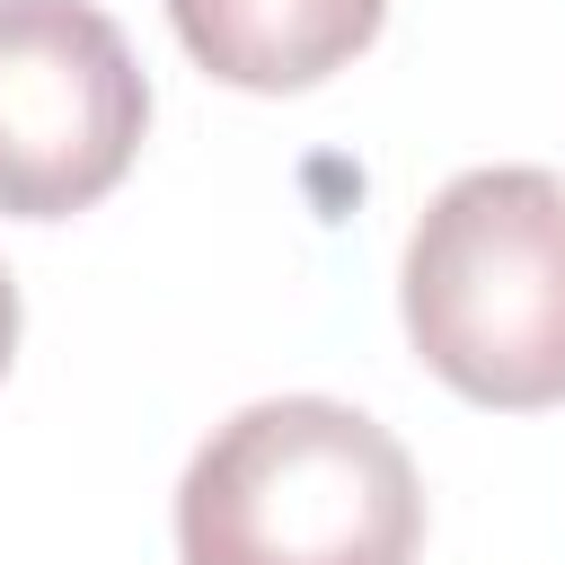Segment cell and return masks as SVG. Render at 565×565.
Listing matches in <instances>:
<instances>
[{
  "mask_svg": "<svg viewBox=\"0 0 565 565\" xmlns=\"http://www.w3.org/2000/svg\"><path fill=\"white\" fill-rule=\"evenodd\" d=\"M185 565H415L424 486L388 424L344 397L238 406L177 486Z\"/></svg>",
  "mask_w": 565,
  "mask_h": 565,
  "instance_id": "6da1fadb",
  "label": "cell"
},
{
  "mask_svg": "<svg viewBox=\"0 0 565 565\" xmlns=\"http://www.w3.org/2000/svg\"><path fill=\"white\" fill-rule=\"evenodd\" d=\"M406 335L477 406H565V177L468 168L406 238Z\"/></svg>",
  "mask_w": 565,
  "mask_h": 565,
  "instance_id": "7a4b0ae2",
  "label": "cell"
},
{
  "mask_svg": "<svg viewBox=\"0 0 565 565\" xmlns=\"http://www.w3.org/2000/svg\"><path fill=\"white\" fill-rule=\"evenodd\" d=\"M150 79L88 0H0V212L62 221L124 185Z\"/></svg>",
  "mask_w": 565,
  "mask_h": 565,
  "instance_id": "3957f363",
  "label": "cell"
},
{
  "mask_svg": "<svg viewBox=\"0 0 565 565\" xmlns=\"http://www.w3.org/2000/svg\"><path fill=\"white\" fill-rule=\"evenodd\" d=\"M168 18L212 79L282 97L344 71L380 35L388 0H168Z\"/></svg>",
  "mask_w": 565,
  "mask_h": 565,
  "instance_id": "277c9868",
  "label": "cell"
},
{
  "mask_svg": "<svg viewBox=\"0 0 565 565\" xmlns=\"http://www.w3.org/2000/svg\"><path fill=\"white\" fill-rule=\"evenodd\" d=\"M9 353H18V282L0 265V371H9Z\"/></svg>",
  "mask_w": 565,
  "mask_h": 565,
  "instance_id": "5b68a950",
  "label": "cell"
}]
</instances>
